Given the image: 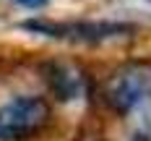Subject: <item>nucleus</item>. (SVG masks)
<instances>
[{"label": "nucleus", "mask_w": 151, "mask_h": 141, "mask_svg": "<svg viewBox=\"0 0 151 141\" xmlns=\"http://www.w3.org/2000/svg\"><path fill=\"white\" fill-rule=\"evenodd\" d=\"M18 5H24V8H42L47 0H16Z\"/></svg>", "instance_id": "39448f33"}, {"label": "nucleus", "mask_w": 151, "mask_h": 141, "mask_svg": "<svg viewBox=\"0 0 151 141\" xmlns=\"http://www.w3.org/2000/svg\"><path fill=\"white\" fill-rule=\"evenodd\" d=\"M52 110L45 97H13L0 105V141H29L47 123Z\"/></svg>", "instance_id": "f257e3e1"}, {"label": "nucleus", "mask_w": 151, "mask_h": 141, "mask_svg": "<svg viewBox=\"0 0 151 141\" xmlns=\"http://www.w3.org/2000/svg\"><path fill=\"white\" fill-rule=\"evenodd\" d=\"M146 92H149V76H143L138 71H125V73H117L109 78L104 89V99L115 110L128 112L146 97Z\"/></svg>", "instance_id": "f03ea898"}, {"label": "nucleus", "mask_w": 151, "mask_h": 141, "mask_svg": "<svg viewBox=\"0 0 151 141\" xmlns=\"http://www.w3.org/2000/svg\"><path fill=\"white\" fill-rule=\"evenodd\" d=\"M47 81H50V89L58 94V99H73L81 94V76L78 71H73L70 65H63V63H50L47 65Z\"/></svg>", "instance_id": "20e7f679"}, {"label": "nucleus", "mask_w": 151, "mask_h": 141, "mask_svg": "<svg viewBox=\"0 0 151 141\" xmlns=\"http://www.w3.org/2000/svg\"><path fill=\"white\" fill-rule=\"evenodd\" d=\"M26 29L34 31H45L50 37H78V39H102V37H109L115 31H120V26L115 24H78V26H52V24H37V21H29L24 24Z\"/></svg>", "instance_id": "7ed1b4c3"}]
</instances>
